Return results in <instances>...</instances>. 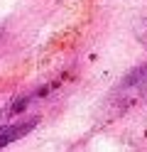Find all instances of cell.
<instances>
[{
  "label": "cell",
  "instance_id": "obj_1",
  "mask_svg": "<svg viewBox=\"0 0 147 152\" xmlns=\"http://www.w3.org/2000/svg\"><path fill=\"white\" fill-rule=\"evenodd\" d=\"M145 101H147V64L127 71L120 79V83L113 88V93L108 96V103L115 113H125Z\"/></svg>",
  "mask_w": 147,
  "mask_h": 152
},
{
  "label": "cell",
  "instance_id": "obj_2",
  "mask_svg": "<svg viewBox=\"0 0 147 152\" xmlns=\"http://www.w3.org/2000/svg\"><path fill=\"white\" fill-rule=\"evenodd\" d=\"M39 123L37 115L32 118H10V120H0V147L12 145L15 140L25 137L27 132H32L34 125Z\"/></svg>",
  "mask_w": 147,
  "mask_h": 152
}]
</instances>
